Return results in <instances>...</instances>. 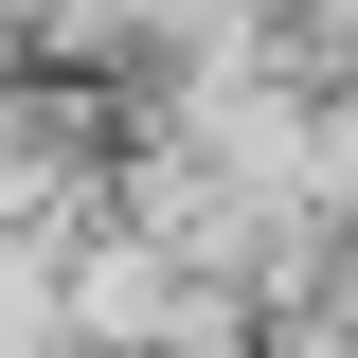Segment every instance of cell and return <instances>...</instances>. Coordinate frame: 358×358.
<instances>
[{
	"label": "cell",
	"instance_id": "1",
	"mask_svg": "<svg viewBox=\"0 0 358 358\" xmlns=\"http://www.w3.org/2000/svg\"><path fill=\"white\" fill-rule=\"evenodd\" d=\"M197 287H215V268H179L162 233H126V215H108V233H72V322H90V358H162Z\"/></svg>",
	"mask_w": 358,
	"mask_h": 358
},
{
	"label": "cell",
	"instance_id": "3",
	"mask_svg": "<svg viewBox=\"0 0 358 358\" xmlns=\"http://www.w3.org/2000/svg\"><path fill=\"white\" fill-rule=\"evenodd\" d=\"M268 358H358V322H341V305H305V322H287Z\"/></svg>",
	"mask_w": 358,
	"mask_h": 358
},
{
	"label": "cell",
	"instance_id": "4",
	"mask_svg": "<svg viewBox=\"0 0 358 358\" xmlns=\"http://www.w3.org/2000/svg\"><path fill=\"white\" fill-rule=\"evenodd\" d=\"M322 305H341V322H358V233H341V287H322Z\"/></svg>",
	"mask_w": 358,
	"mask_h": 358
},
{
	"label": "cell",
	"instance_id": "2",
	"mask_svg": "<svg viewBox=\"0 0 358 358\" xmlns=\"http://www.w3.org/2000/svg\"><path fill=\"white\" fill-rule=\"evenodd\" d=\"M0 358H90V322H72V233H0Z\"/></svg>",
	"mask_w": 358,
	"mask_h": 358
}]
</instances>
